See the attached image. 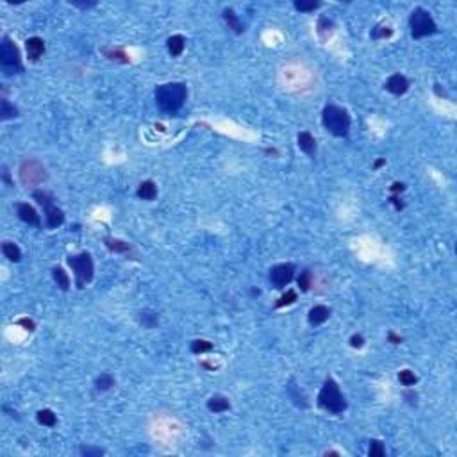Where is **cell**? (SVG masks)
<instances>
[{
  "label": "cell",
  "instance_id": "1",
  "mask_svg": "<svg viewBox=\"0 0 457 457\" xmlns=\"http://www.w3.org/2000/svg\"><path fill=\"white\" fill-rule=\"evenodd\" d=\"M156 106L165 114H175L182 109L188 99V88L184 82H165L154 92Z\"/></svg>",
  "mask_w": 457,
  "mask_h": 457
},
{
  "label": "cell",
  "instance_id": "2",
  "mask_svg": "<svg viewBox=\"0 0 457 457\" xmlns=\"http://www.w3.org/2000/svg\"><path fill=\"white\" fill-rule=\"evenodd\" d=\"M322 124L325 131H329L336 138H345L350 132L352 118L348 111L336 104H327L322 111Z\"/></svg>",
  "mask_w": 457,
  "mask_h": 457
},
{
  "label": "cell",
  "instance_id": "3",
  "mask_svg": "<svg viewBox=\"0 0 457 457\" xmlns=\"http://www.w3.org/2000/svg\"><path fill=\"white\" fill-rule=\"evenodd\" d=\"M318 407H322L323 411H327L330 414H341L348 407L347 399L341 393L338 382L334 379H330V377L323 382L322 389L318 393Z\"/></svg>",
  "mask_w": 457,
  "mask_h": 457
},
{
  "label": "cell",
  "instance_id": "4",
  "mask_svg": "<svg viewBox=\"0 0 457 457\" xmlns=\"http://www.w3.org/2000/svg\"><path fill=\"white\" fill-rule=\"evenodd\" d=\"M66 263L72 268L73 275H75V284L79 289L86 288L89 282L93 281L95 275V264H93V257L88 252L73 254V256L66 257Z\"/></svg>",
  "mask_w": 457,
  "mask_h": 457
},
{
  "label": "cell",
  "instance_id": "5",
  "mask_svg": "<svg viewBox=\"0 0 457 457\" xmlns=\"http://www.w3.org/2000/svg\"><path fill=\"white\" fill-rule=\"evenodd\" d=\"M0 68H2V73L8 77L16 75V73H23L22 55H20L18 47L13 43L9 36L2 38V43H0Z\"/></svg>",
  "mask_w": 457,
  "mask_h": 457
},
{
  "label": "cell",
  "instance_id": "6",
  "mask_svg": "<svg viewBox=\"0 0 457 457\" xmlns=\"http://www.w3.org/2000/svg\"><path fill=\"white\" fill-rule=\"evenodd\" d=\"M33 198L41 205L45 212V223H47L48 229H57L65 223V211L61 207L55 205V198L52 193L45 190H34L33 191Z\"/></svg>",
  "mask_w": 457,
  "mask_h": 457
},
{
  "label": "cell",
  "instance_id": "7",
  "mask_svg": "<svg viewBox=\"0 0 457 457\" xmlns=\"http://www.w3.org/2000/svg\"><path fill=\"white\" fill-rule=\"evenodd\" d=\"M409 29L411 36L414 40H421V38L432 36L438 33V25H436L432 15L423 8H416L409 16Z\"/></svg>",
  "mask_w": 457,
  "mask_h": 457
},
{
  "label": "cell",
  "instance_id": "8",
  "mask_svg": "<svg viewBox=\"0 0 457 457\" xmlns=\"http://www.w3.org/2000/svg\"><path fill=\"white\" fill-rule=\"evenodd\" d=\"M18 175H20L22 184L27 188L40 186V184H43L45 180L48 179L47 170H45V166L41 165L38 159H25V161H22L20 170H18Z\"/></svg>",
  "mask_w": 457,
  "mask_h": 457
},
{
  "label": "cell",
  "instance_id": "9",
  "mask_svg": "<svg viewBox=\"0 0 457 457\" xmlns=\"http://www.w3.org/2000/svg\"><path fill=\"white\" fill-rule=\"evenodd\" d=\"M268 279H270L271 286L277 289H284L289 282L295 279V264L291 263H281L275 264V266L270 268V273H268Z\"/></svg>",
  "mask_w": 457,
  "mask_h": 457
},
{
  "label": "cell",
  "instance_id": "10",
  "mask_svg": "<svg viewBox=\"0 0 457 457\" xmlns=\"http://www.w3.org/2000/svg\"><path fill=\"white\" fill-rule=\"evenodd\" d=\"M386 92H389L391 95H406L407 89H409V81H407L406 75H402V73H395V75H391V77L386 81L384 84Z\"/></svg>",
  "mask_w": 457,
  "mask_h": 457
},
{
  "label": "cell",
  "instance_id": "11",
  "mask_svg": "<svg viewBox=\"0 0 457 457\" xmlns=\"http://www.w3.org/2000/svg\"><path fill=\"white\" fill-rule=\"evenodd\" d=\"M16 215L22 222H25L27 225H34V227H40L41 225V218L40 215L36 212V209L33 205H29L27 202H18L16 204Z\"/></svg>",
  "mask_w": 457,
  "mask_h": 457
},
{
  "label": "cell",
  "instance_id": "12",
  "mask_svg": "<svg viewBox=\"0 0 457 457\" xmlns=\"http://www.w3.org/2000/svg\"><path fill=\"white\" fill-rule=\"evenodd\" d=\"M296 145H298V148L302 150L303 154H308L309 158H315L316 156L318 145H316V139L311 132H308V131L298 132V136H296Z\"/></svg>",
  "mask_w": 457,
  "mask_h": 457
},
{
  "label": "cell",
  "instance_id": "13",
  "mask_svg": "<svg viewBox=\"0 0 457 457\" xmlns=\"http://www.w3.org/2000/svg\"><path fill=\"white\" fill-rule=\"evenodd\" d=\"M329 318H330V309L327 308V306H322V303H318V306H315V308L309 309L308 322H309V325H311V327L323 325V323H325Z\"/></svg>",
  "mask_w": 457,
  "mask_h": 457
},
{
  "label": "cell",
  "instance_id": "14",
  "mask_svg": "<svg viewBox=\"0 0 457 457\" xmlns=\"http://www.w3.org/2000/svg\"><path fill=\"white\" fill-rule=\"evenodd\" d=\"M25 50H27V57L33 63L40 61L41 55L45 54V41L38 36H33L25 41Z\"/></svg>",
  "mask_w": 457,
  "mask_h": 457
},
{
  "label": "cell",
  "instance_id": "15",
  "mask_svg": "<svg viewBox=\"0 0 457 457\" xmlns=\"http://www.w3.org/2000/svg\"><path fill=\"white\" fill-rule=\"evenodd\" d=\"M222 16H223V20H225L227 27H229L231 31H234L236 34H243V33H245V25H243V22L239 20V16L236 15V11L232 8L223 9Z\"/></svg>",
  "mask_w": 457,
  "mask_h": 457
},
{
  "label": "cell",
  "instance_id": "16",
  "mask_svg": "<svg viewBox=\"0 0 457 457\" xmlns=\"http://www.w3.org/2000/svg\"><path fill=\"white\" fill-rule=\"evenodd\" d=\"M207 409L215 414L227 413V411L231 409V400L223 395H212L211 399L207 400Z\"/></svg>",
  "mask_w": 457,
  "mask_h": 457
},
{
  "label": "cell",
  "instance_id": "17",
  "mask_svg": "<svg viewBox=\"0 0 457 457\" xmlns=\"http://www.w3.org/2000/svg\"><path fill=\"white\" fill-rule=\"evenodd\" d=\"M166 48H168V54L172 57H179L186 48V40H184L182 34H173L166 40Z\"/></svg>",
  "mask_w": 457,
  "mask_h": 457
},
{
  "label": "cell",
  "instance_id": "18",
  "mask_svg": "<svg viewBox=\"0 0 457 457\" xmlns=\"http://www.w3.org/2000/svg\"><path fill=\"white\" fill-rule=\"evenodd\" d=\"M136 195H138V198H141V200L152 202L156 197H158V186H156L154 180H143V182L138 186Z\"/></svg>",
  "mask_w": 457,
  "mask_h": 457
},
{
  "label": "cell",
  "instance_id": "19",
  "mask_svg": "<svg viewBox=\"0 0 457 457\" xmlns=\"http://www.w3.org/2000/svg\"><path fill=\"white\" fill-rule=\"evenodd\" d=\"M104 245L114 254H124V256H129L132 252V245L124 239H118V238H104Z\"/></svg>",
  "mask_w": 457,
  "mask_h": 457
},
{
  "label": "cell",
  "instance_id": "20",
  "mask_svg": "<svg viewBox=\"0 0 457 457\" xmlns=\"http://www.w3.org/2000/svg\"><path fill=\"white\" fill-rule=\"evenodd\" d=\"M138 322L143 329H156L159 323V315L152 309H143L138 313Z\"/></svg>",
  "mask_w": 457,
  "mask_h": 457
},
{
  "label": "cell",
  "instance_id": "21",
  "mask_svg": "<svg viewBox=\"0 0 457 457\" xmlns=\"http://www.w3.org/2000/svg\"><path fill=\"white\" fill-rule=\"evenodd\" d=\"M102 54L106 55L109 61H116V63H121V65L131 63V57H129L127 52H125L121 47H104Z\"/></svg>",
  "mask_w": 457,
  "mask_h": 457
},
{
  "label": "cell",
  "instance_id": "22",
  "mask_svg": "<svg viewBox=\"0 0 457 457\" xmlns=\"http://www.w3.org/2000/svg\"><path fill=\"white\" fill-rule=\"evenodd\" d=\"M288 395H289V399L293 400V404H295L296 407H302V409H306V407L309 406L308 397H306L302 391H300V388L295 384V380H291V382L288 384Z\"/></svg>",
  "mask_w": 457,
  "mask_h": 457
},
{
  "label": "cell",
  "instance_id": "23",
  "mask_svg": "<svg viewBox=\"0 0 457 457\" xmlns=\"http://www.w3.org/2000/svg\"><path fill=\"white\" fill-rule=\"evenodd\" d=\"M18 114H20V111H18V107H16L15 104H11L8 99L0 100V120L2 121L13 120V118H16Z\"/></svg>",
  "mask_w": 457,
  "mask_h": 457
},
{
  "label": "cell",
  "instance_id": "24",
  "mask_svg": "<svg viewBox=\"0 0 457 457\" xmlns=\"http://www.w3.org/2000/svg\"><path fill=\"white\" fill-rule=\"evenodd\" d=\"M2 254H4V257H8L11 263H18V261L22 259V250H20V247L13 241L2 243Z\"/></svg>",
  "mask_w": 457,
  "mask_h": 457
},
{
  "label": "cell",
  "instance_id": "25",
  "mask_svg": "<svg viewBox=\"0 0 457 457\" xmlns=\"http://www.w3.org/2000/svg\"><path fill=\"white\" fill-rule=\"evenodd\" d=\"M52 277H54V282L57 284L59 289L63 291H68L70 289V277L61 266H54L52 268Z\"/></svg>",
  "mask_w": 457,
  "mask_h": 457
},
{
  "label": "cell",
  "instance_id": "26",
  "mask_svg": "<svg viewBox=\"0 0 457 457\" xmlns=\"http://www.w3.org/2000/svg\"><path fill=\"white\" fill-rule=\"evenodd\" d=\"M36 420L43 427H54L57 423V416H55V413L52 409H40L36 413Z\"/></svg>",
  "mask_w": 457,
  "mask_h": 457
},
{
  "label": "cell",
  "instance_id": "27",
  "mask_svg": "<svg viewBox=\"0 0 457 457\" xmlns=\"http://www.w3.org/2000/svg\"><path fill=\"white\" fill-rule=\"evenodd\" d=\"M113 386H114V377L111 375V373H107V372L100 373V375L95 379V389L97 391H107V389H111Z\"/></svg>",
  "mask_w": 457,
  "mask_h": 457
},
{
  "label": "cell",
  "instance_id": "28",
  "mask_svg": "<svg viewBox=\"0 0 457 457\" xmlns=\"http://www.w3.org/2000/svg\"><path fill=\"white\" fill-rule=\"evenodd\" d=\"M320 6H322V2H318V0H295V2H293V8L296 9V11H300V13H313V11H316V9L320 8Z\"/></svg>",
  "mask_w": 457,
  "mask_h": 457
},
{
  "label": "cell",
  "instance_id": "29",
  "mask_svg": "<svg viewBox=\"0 0 457 457\" xmlns=\"http://www.w3.org/2000/svg\"><path fill=\"white\" fill-rule=\"evenodd\" d=\"M296 284H298L300 291H309L311 289V284H313V273L309 268H303L302 271H300V275L296 277Z\"/></svg>",
  "mask_w": 457,
  "mask_h": 457
},
{
  "label": "cell",
  "instance_id": "30",
  "mask_svg": "<svg viewBox=\"0 0 457 457\" xmlns=\"http://www.w3.org/2000/svg\"><path fill=\"white\" fill-rule=\"evenodd\" d=\"M190 350L193 352V354H197V355L205 354V352L212 350V343L211 341H207V340H195V341H191Z\"/></svg>",
  "mask_w": 457,
  "mask_h": 457
},
{
  "label": "cell",
  "instance_id": "31",
  "mask_svg": "<svg viewBox=\"0 0 457 457\" xmlns=\"http://www.w3.org/2000/svg\"><path fill=\"white\" fill-rule=\"evenodd\" d=\"M295 302H296V291L295 289H288V291L275 302V308H279V309L288 308V306H291V303H295Z\"/></svg>",
  "mask_w": 457,
  "mask_h": 457
},
{
  "label": "cell",
  "instance_id": "32",
  "mask_svg": "<svg viewBox=\"0 0 457 457\" xmlns=\"http://www.w3.org/2000/svg\"><path fill=\"white\" fill-rule=\"evenodd\" d=\"M399 380L402 386L411 388V386H414L418 382V377L414 375V372H411V370H402V372L399 373Z\"/></svg>",
  "mask_w": 457,
  "mask_h": 457
},
{
  "label": "cell",
  "instance_id": "33",
  "mask_svg": "<svg viewBox=\"0 0 457 457\" xmlns=\"http://www.w3.org/2000/svg\"><path fill=\"white\" fill-rule=\"evenodd\" d=\"M393 36V29L388 25H377L375 29H372V38L373 40H386V38Z\"/></svg>",
  "mask_w": 457,
  "mask_h": 457
},
{
  "label": "cell",
  "instance_id": "34",
  "mask_svg": "<svg viewBox=\"0 0 457 457\" xmlns=\"http://www.w3.org/2000/svg\"><path fill=\"white\" fill-rule=\"evenodd\" d=\"M368 455L370 457H384L386 455V448H384V445H382V441H379V439L370 441Z\"/></svg>",
  "mask_w": 457,
  "mask_h": 457
},
{
  "label": "cell",
  "instance_id": "35",
  "mask_svg": "<svg viewBox=\"0 0 457 457\" xmlns=\"http://www.w3.org/2000/svg\"><path fill=\"white\" fill-rule=\"evenodd\" d=\"M79 453H81L82 457H100L106 453V450L100 448V446H89V445H82L81 448H79Z\"/></svg>",
  "mask_w": 457,
  "mask_h": 457
},
{
  "label": "cell",
  "instance_id": "36",
  "mask_svg": "<svg viewBox=\"0 0 457 457\" xmlns=\"http://www.w3.org/2000/svg\"><path fill=\"white\" fill-rule=\"evenodd\" d=\"M332 29H334V22L330 18H327V16H322V18L318 20V34L322 38H325V34L327 33H332Z\"/></svg>",
  "mask_w": 457,
  "mask_h": 457
},
{
  "label": "cell",
  "instance_id": "37",
  "mask_svg": "<svg viewBox=\"0 0 457 457\" xmlns=\"http://www.w3.org/2000/svg\"><path fill=\"white\" fill-rule=\"evenodd\" d=\"M20 327H23V330H27V332H34V330H36V323H34V320H31V318H20L18 322Z\"/></svg>",
  "mask_w": 457,
  "mask_h": 457
},
{
  "label": "cell",
  "instance_id": "38",
  "mask_svg": "<svg viewBox=\"0 0 457 457\" xmlns=\"http://www.w3.org/2000/svg\"><path fill=\"white\" fill-rule=\"evenodd\" d=\"M350 347L352 348H362L364 347V338H362V334H354V336H350Z\"/></svg>",
  "mask_w": 457,
  "mask_h": 457
},
{
  "label": "cell",
  "instance_id": "39",
  "mask_svg": "<svg viewBox=\"0 0 457 457\" xmlns=\"http://www.w3.org/2000/svg\"><path fill=\"white\" fill-rule=\"evenodd\" d=\"M404 399H406V402L409 404V406H416L418 404V393L413 391V389H407V391H404Z\"/></svg>",
  "mask_w": 457,
  "mask_h": 457
},
{
  "label": "cell",
  "instance_id": "40",
  "mask_svg": "<svg viewBox=\"0 0 457 457\" xmlns=\"http://www.w3.org/2000/svg\"><path fill=\"white\" fill-rule=\"evenodd\" d=\"M389 204L395 205L397 211H402L404 209V202H402V198H400L399 195H391V197H389Z\"/></svg>",
  "mask_w": 457,
  "mask_h": 457
},
{
  "label": "cell",
  "instance_id": "41",
  "mask_svg": "<svg viewBox=\"0 0 457 457\" xmlns=\"http://www.w3.org/2000/svg\"><path fill=\"white\" fill-rule=\"evenodd\" d=\"M2 180H4L6 186H13V180H11V173H9L8 166H2Z\"/></svg>",
  "mask_w": 457,
  "mask_h": 457
},
{
  "label": "cell",
  "instance_id": "42",
  "mask_svg": "<svg viewBox=\"0 0 457 457\" xmlns=\"http://www.w3.org/2000/svg\"><path fill=\"white\" fill-rule=\"evenodd\" d=\"M404 190H406V184L404 182H393L391 188H389V191H391L393 195H400Z\"/></svg>",
  "mask_w": 457,
  "mask_h": 457
},
{
  "label": "cell",
  "instance_id": "43",
  "mask_svg": "<svg viewBox=\"0 0 457 457\" xmlns=\"http://www.w3.org/2000/svg\"><path fill=\"white\" fill-rule=\"evenodd\" d=\"M73 8H79V9H89V8H95L97 2H70Z\"/></svg>",
  "mask_w": 457,
  "mask_h": 457
},
{
  "label": "cell",
  "instance_id": "44",
  "mask_svg": "<svg viewBox=\"0 0 457 457\" xmlns=\"http://www.w3.org/2000/svg\"><path fill=\"white\" fill-rule=\"evenodd\" d=\"M388 340H389V343H393V345H400V343H402V338H400L399 334L393 332V330H389V332H388Z\"/></svg>",
  "mask_w": 457,
  "mask_h": 457
},
{
  "label": "cell",
  "instance_id": "45",
  "mask_svg": "<svg viewBox=\"0 0 457 457\" xmlns=\"http://www.w3.org/2000/svg\"><path fill=\"white\" fill-rule=\"evenodd\" d=\"M386 165V159H377L375 163H373V168H380V166H384Z\"/></svg>",
  "mask_w": 457,
  "mask_h": 457
},
{
  "label": "cell",
  "instance_id": "46",
  "mask_svg": "<svg viewBox=\"0 0 457 457\" xmlns=\"http://www.w3.org/2000/svg\"><path fill=\"white\" fill-rule=\"evenodd\" d=\"M200 364H202V366H204V368L211 370V372H215V370H216V366H215V364H211V362H205V361H202V362H200Z\"/></svg>",
  "mask_w": 457,
  "mask_h": 457
},
{
  "label": "cell",
  "instance_id": "47",
  "mask_svg": "<svg viewBox=\"0 0 457 457\" xmlns=\"http://www.w3.org/2000/svg\"><path fill=\"white\" fill-rule=\"evenodd\" d=\"M264 152H266V154H273V156H277V154H279V152H277V150H275V148H266V150H264Z\"/></svg>",
  "mask_w": 457,
  "mask_h": 457
}]
</instances>
